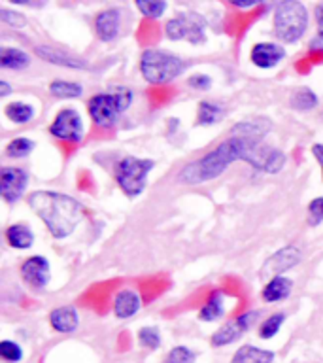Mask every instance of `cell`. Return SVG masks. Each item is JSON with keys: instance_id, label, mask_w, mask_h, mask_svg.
Masks as SVG:
<instances>
[{"instance_id": "obj_6", "label": "cell", "mask_w": 323, "mask_h": 363, "mask_svg": "<svg viewBox=\"0 0 323 363\" xmlns=\"http://www.w3.org/2000/svg\"><path fill=\"white\" fill-rule=\"evenodd\" d=\"M152 159H140L127 155L115 167V182L127 197H138L146 189L147 174L153 169Z\"/></svg>"}, {"instance_id": "obj_25", "label": "cell", "mask_w": 323, "mask_h": 363, "mask_svg": "<svg viewBox=\"0 0 323 363\" xmlns=\"http://www.w3.org/2000/svg\"><path fill=\"white\" fill-rule=\"evenodd\" d=\"M6 116L13 123L23 125L34 118V108L33 104H27V102H11L6 106Z\"/></svg>"}, {"instance_id": "obj_8", "label": "cell", "mask_w": 323, "mask_h": 363, "mask_svg": "<svg viewBox=\"0 0 323 363\" xmlns=\"http://www.w3.org/2000/svg\"><path fill=\"white\" fill-rule=\"evenodd\" d=\"M50 133L59 140L72 142L78 144L84 138V121L79 112L72 110V108H64L57 113L53 123L50 125Z\"/></svg>"}, {"instance_id": "obj_33", "label": "cell", "mask_w": 323, "mask_h": 363, "mask_svg": "<svg viewBox=\"0 0 323 363\" xmlns=\"http://www.w3.org/2000/svg\"><path fill=\"white\" fill-rule=\"evenodd\" d=\"M164 363H195V354L187 346H176L169 354V359Z\"/></svg>"}, {"instance_id": "obj_4", "label": "cell", "mask_w": 323, "mask_h": 363, "mask_svg": "<svg viewBox=\"0 0 323 363\" xmlns=\"http://www.w3.org/2000/svg\"><path fill=\"white\" fill-rule=\"evenodd\" d=\"M308 28V10L302 2L283 0L274 8V34L285 44H295Z\"/></svg>"}, {"instance_id": "obj_32", "label": "cell", "mask_w": 323, "mask_h": 363, "mask_svg": "<svg viewBox=\"0 0 323 363\" xmlns=\"http://www.w3.org/2000/svg\"><path fill=\"white\" fill-rule=\"evenodd\" d=\"M138 340L144 348L157 350L161 346V333H159L157 328H142L140 333H138Z\"/></svg>"}, {"instance_id": "obj_17", "label": "cell", "mask_w": 323, "mask_h": 363, "mask_svg": "<svg viewBox=\"0 0 323 363\" xmlns=\"http://www.w3.org/2000/svg\"><path fill=\"white\" fill-rule=\"evenodd\" d=\"M51 328L59 331V333H72L78 329L79 316L78 311L74 306H59L50 314Z\"/></svg>"}, {"instance_id": "obj_11", "label": "cell", "mask_w": 323, "mask_h": 363, "mask_svg": "<svg viewBox=\"0 0 323 363\" xmlns=\"http://www.w3.org/2000/svg\"><path fill=\"white\" fill-rule=\"evenodd\" d=\"M27 170L19 169V167H4V169L0 170V195L8 203L19 201L25 189H27Z\"/></svg>"}, {"instance_id": "obj_13", "label": "cell", "mask_w": 323, "mask_h": 363, "mask_svg": "<svg viewBox=\"0 0 323 363\" xmlns=\"http://www.w3.org/2000/svg\"><path fill=\"white\" fill-rule=\"evenodd\" d=\"M36 55L44 61L51 62V65H57V67H68V68H78V70H87L89 65L84 59L72 55L64 50H59V48H51V45H36Z\"/></svg>"}, {"instance_id": "obj_29", "label": "cell", "mask_w": 323, "mask_h": 363, "mask_svg": "<svg viewBox=\"0 0 323 363\" xmlns=\"http://www.w3.org/2000/svg\"><path fill=\"white\" fill-rule=\"evenodd\" d=\"M136 8L140 10L142 16L149 19H159L166 11V2L163 0H136Z\"/></svg>"}, {"instance_id": "obj_10", "label": "cell", "mask_w": 323, "mask_h": 363, "mask_svg": "<svg viewBox=\"0 0 323 363\" xmlns=\"http://www.w3.org/2000/svg\"><path fill=\"white\" fill-rule=\"evenodd\" d=\"M302 259V254L297 246H285V248L278 250L276 254H272L265 261V265L261 267V277L263 278H274L282 277L283 272L299 265Z\"/></svg>"}, {"instance_id": "obj_21", "label": "cell", "mask_w": 323, "mask_h": 363, "mask_svg": "<svg viewBox=\"0 0 323 363\" xmlns=\"http://www.w3.org/2000/svg\"><path fill=\"white\" fill-rule=\"evenodd\" d=\"M6 240L11 248L27 250L33 246L34 233L30 231V227L23 225V223H13L6 229Z\"/></svg>"}, {"instance_id": "obj_35", "label": "cell", "mask_w": 323, "mask_h": 363, "mask_svg": "<svg viewBox=\"0 0 323 363\" xmlns=\"http://www.w3.org/2000/svg\"><path fill=\"white\" fill-rule=\"evenodd\" d=\"M323 221V197H316L308 204V223L319 225Z\"/></svg>"}, {"instance_id": "obj_27", "label": "cell", "mask_w": 323, "mask_h": 363, "mask_svg": "<svg viewBox=\"0 0 323 363\" xmlns=\"http://www.w3.org/2000/svg\"><path fill=\"white\" fill-rule=\"evenodd\" d=\"M319 104V99L312 89L308 87H302V89L295 91L293 96H291V106L295 110H312Z\"/></svg>"}, {"instance_id": "obj_40", "label": "cell", "mask_w": 323, "mask_h": 363, "mask_svg": "<svg viewBox=\"0 0 323 363\" xmlns=\"http://www.w3.org/2000/svg\"><path fill=\"white\" fill-rule=\"evenodd\" d=\"M10 93H11V87L8 85V82H4V79H2V82H0V95L8 96Z\"/></svg>"}, {"instance_id": "obj_30", "label": "cell", "mask_w": 323, "mask_h": 363, "mask_svg": "<svg viewBox=\"0 0 323 363\" xmlns=\"http://www.w3.org/2000/svg\"><path fill=\"white\" fill-rule=\"evenodd\" d=\"M283 320H285V316H283L282 312H278V314H272V316L266 318L259 328L261 339H272L274 335H278V331L282 328Z\"/></svg>"}, {"instance_id": "obj_18", "label": "cell", "mask_w": 323, "mask_h": 363, "mask_svg": "<svg viewBox=\"0 0 323 363\" xmlns=\"http://www.w3.org/2000/svg\"><path fill=\"white\" fill-rule=\"evenodd\" d=\"M291 288H293L291 278L274 277L271 278V280L266 282L265 288H263V299H265L266 303H278V301H283L285 297H289Z\"/></svg>"}, {"instance_id": "obj_38", "label": "cell", "mask_w": 323, "mask_h": 363, "mask_svg": "<svg viewBox=\"0 0 323 363\" xmlns=\"http://www.w3.org/2000/svg\"><path fill=\"white\" fill-rule=\"evenodd\" d=\"M312 153H314V157L317 159V163L322 164V176H323V144H314V146H312Z\"/></svg>"}, {"instance_id": "obj_36", "label": "cell", "mask_w": 323, "mask_h": 363, "mask_svg": "<svg viewBox=\"0 0 323 363\" xmlns=\"http://www.w3.org/2000/svg\"><path fill=\"white\" fill-rule=\"evenodd\" d=\"M189 85L197 87V89H208L210 85H212V78L206 76V74H195V76L189 78Z\"/></svg>"}, {"instance_id": "obj_2", "label": "cell", "mask_w": 323, "mask_h": 363, "mask_svg": "<svg viewBox=\"0 0 323 363\" xmlns=\"http://www.w3.org/2000/svg\"><path fill=\"white\" fill-rule=\"evenodd\" d=\"M28 206L44 221L51 237L67 238L85 218L84 204L67 193L34 191L28 197Z\"/></svg>"}, {"instance_id": "obj_39", "label": "cell", "mask_w": 323, "mask_h": 363, "mask_svg": "<svg viewBox=\"0 0 323 363\" xmlns=\"http://www.w3.org/2000/svg\"><path fill=\"white\" fill-rule=\"evenodd\" d=\"M232 6H237V8H251V6L259 4L257 0H231Z\"/></svg>"}, {"instance_id": "obj_15", "label": "cell", "mask_w": 323, "mask_h": 363, "mask_svg": "<svg viewBox=\"0 0 323 363\" xmlns=\"http://www.w3.org/2000/svg\"><path fill=\"white\" fill-rule=\"evenodd\" d=\"M119 23H121V13H119L118 8H108V10L101 11L95 19L96 36L102 42H112V40L118 38Z\"/></svg>"}, {"instance_id": "obj_16", "label": "cell", "mask_w": 323, "mask_h": 363, "mask_svg": "<svg viewBox=\"0 0 323 363\" xmlns=\"http://www.w3.org/2000/svg\"><path fill=\"white\" fill-rule=\"evenodd\" d=\"M142 301L140 295L136 294L135 289H121L118 295H115V301H113V312L119 320H127V318H132L136 312L140 311Z\"/></svg>"}, {"instance_id": "obj_9", "label": "cell", "mask_w": 323, "mask_h": 363, "mask_svg": "<svg viewBox=\"0 0 323 363\" xmlns=\"http://www.w3.org/2000/svg\"><path fill=\"white\" fill-rule=\"evenodd\" d=\"M259 314H261L259 311H251L242 314V316L234 318V320H231V322H227L223 328H220L214 335H212V345L214 346L232 345V342L240 339L246 331H249V328L257 322Z\"/></svg>"}, {"instance_id": "obj_14", "label": "cell", "mask_w": 323, "mask_h": 363, "mask_svg": "<svg viewBox=\"0 0 323 363\" xmlns=\"http://www.w3.org/2000/svg\"><path fill=\"white\" fill-rule=\"evenodd\" d=\"M285 57V50L282 45L272 44V42H261L255 44L251 50V62L259 68H272Z\"/></svg>"}, {"instance_id": "obj_12", "label": "cell", "mask_w": 323, "mask_h": 363, "mask_svg": "<svg viewBox=\"0 0 323 363\" xmlns=\"http://www.w3.org/2000/svg\"><path fill=\"white\" fill-rule=\"evenodd\" d=\"M23 280L34 289H44L50 284L51 267L44 255H33L21 265Z\"/></svg>"}, {"instance_id": "obj_5", "label": "cell", "mask_w": 323, "mask_h": 363, "mask_svg": "<svg viewBox=\"0 0 323 363\" xmlns=\"http://www.w3.org/2000/svg\"><path fill=\"white\" fill-rule=\"evenodd\" d=\"M130 102H132V91L127 87H119L110 93H98L91 96L89 116L96 127L108 129L118 123L119 116L127 112Z\"/></svg>"}, {"instance_id": "obj_1", "label": "cell", "mask_w": 323, "mask_h": 363, "mask_svg": "<svg viewBox=\"0 0 323 363\" xmlns=\"http://www.w3.org/2000/svg\"><path fill=\"white\" fill-rule=\"evenodd\" d=\"M234 161H246L254 169L276 174L285 164V155L276 147L265 144L261 138L231 136L204 157L186 164V169H181L180 172V182L186 186H198L204 182L215 180Z\"/></svg>"}, {"instance_id": "obj_23", "label": "cell", "mask_w": 323, "mask_h": 363, "mask_svg": "<svg viewBox=\"0 0 323 363\" xmlns=\"http://www.w3.org/2000/svg\"><path fill=\"white\" fill-rule=\"evenodd\" d=\"M30 65V57L17 48H2L0 50V67L6 70H21Z\"/></svg>"}, {"instance_id": "obj_22", "label": "cell", "mask_w": 323, "mask_h": 363, "mask_svg": "<svg viewBox=\"0 0 323 363\" xmlns=\"http://www.w3.org/2000/svg\"><path fill=\"white\" fill-rule=\"evenodd\" d=\"M225 314V299H223V291H214V294L210 295V299L204 303V306L198 312V318L203 320V322H215V320H220Z\"/></svg>"}, {"instance_id": "obj_20", "label": "cell", "mask_w": 323, "mask_h": 363, "mask_svg": "<svg viewBox=\"0 0 323 363\" xmlns=\"http://www.w3.org/2000/svg\"><path fill=\"white\" fill-rule=\"evenodd\" d=\"M274 362V352L257 348V346L246 345L232 356L231 363H272Z\"/></svg>"}, {"instance_id": "obj_7", "label": "cell", "mask_w": 323, "mask_h": 363, "mask_svg": "<svg viewBox=\"0 0 323 363\" xmlns=\"http://www.w3.org/2000/svg\"><path fill=\"white\" fill-rule=\"evenodd\" d=\"M164 30L170 40H186L195 45L206 42V21L197 13H180L172 17L164 25Z\"/></svg>"}, {"instance_id": "obj_34", "label": "cell", "mask_w": 323, "mask_h": 363, "mask_svg": "<svg viewBox=\"0 0 323 363\" xmlns=\"http://www.w3.org/2000/svg\"><path fill=\"white\" fill-rule=\"evenodd\" d=\"M0 19H2L6 25H10V27L16 28H21L27 25V17L23 16L21 11L8 10V8H2V10H0Z\"/></svg>"}, {"instance_id": "obj_31", "label": "cell", "mask_w": 323, "mask_h": 363, "mask_svg": "<svg viewBox=\"0 0 323 363\" xmlns=\"http://www.w3.org/2000/svg\"><path fill=\"white\" fill-rule=\"evenodd\" d=\"M0 357L8 363H19L23 359V348L13 340L0 342Z\"/></svg>"}, {"instance_id": "obj_3", "label": "cell", "mask_w": 323, "mask_h": 363, "mask_svg": "<svg viewBox=\"0 0 323 363\" xmlns=\"http://www.w3.org/2000/svg\"><path fill=\"white\" fill-rule=\"evenodd\" d=\"M186 61L170 51L149 48L140 57V72L147 84L163 85L176 79L186 70Z\"/></svg>"}, {"instance_id": "obj_24", "label": "cell", "mask_w": 323, "mask_h": 363, "mask_svg": "<svg viewBox=\"0 0 323 363\" xmlns=\"http://www.w3.org/2000/svg\"><path fill=\"white\" fill-rule=\"evenodd\" d=\"M50 93L57 99H78L84 93L81 84L76 82H64V79H55L50 84Z\"/></svg>"}, {"instance_id": "obj_37", "label": "cell", "mask_w": 323, "mask_h": 363, "mask_svg": "<svg viewBox=\"0 0 323 363\" xmlns=\"http://www.w3.org/2000/svg\"><path fill=\"white\" fill-rule=\"evenodd\" d=\"M316 21H317V38L323 42V4L316 6Z\"/></svg>"}, {"instance_id": "obj_28", "label": "cell", "mask_w": 323, "mask_h": 363, "mask_svg": "<svg viewBox=\"0 0 323 363\" xmlns=\"http://www.w3.org/2000/svg\"><path fill=\"white\" fill-rule=\"evenodd\" d=\"M34 146H36V144H34L30 138H27V136H17V138H13V140L6 146V155L11 159L27 157L28 153L34 150Z\"/></svg>"}, {"instance_id": "obj_26", "label": "cell", "mask_w": 323, "mask_h": 363, "mask_svg": "<svg viewBox=\"0 0 323 363\" xmlns=\"http://www.w3.org/2000/svg\"><path fill=\"white\" fill-rule=\"evenodd\" d=\"M223 108L217 102L203 101L198 104V125H214L221 118Z\"/></svg>"}, {"instance_id": "obj_19", "label": "cell", "mask_w": 323, "mask_h": 363, "mask_svg": "<svg viewBox=\"0 0 323 363\" xmlns=\"http://www.w3.org/2000/svg\"><path fill=\"white\" fill-rule=\"evenodd\" d=\"M272 123L265 118L240 121L232 127V136H248V138H263L271 130Z\"/></svg>"}]
</instances>
